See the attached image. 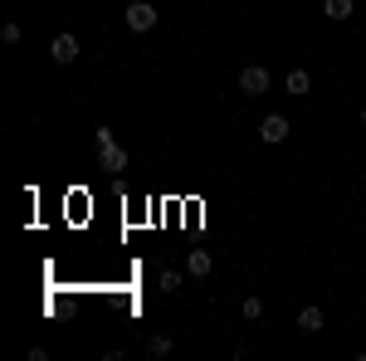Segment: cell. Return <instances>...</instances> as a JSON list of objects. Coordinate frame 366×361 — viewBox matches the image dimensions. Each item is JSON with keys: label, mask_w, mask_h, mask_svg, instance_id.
Here are the masks:
<instances>
[{"label": "cell", "mask_w": 366, "mask_h": 361, "mask_svg": "<svg viewBox=\"0 0 366 361\" xmlns=\"http://www.w3.org/2000/svg\"><path fill=\"white\" fill-rule=\"evenodd\" d=\"M147 351H151L156 361H162V356H171V337H166V332H156V337L147 342Z\"/></svg>", "instance_id": "10"}, {"label": "cell", "mask_w": 366, "mask_h": 361, "mask_svg": "<svg viewBox=\"0 0 366 361\" xmlns=\"http://www.w3.org/2000/svg\"><path fill=\"white\" fill-rule=\"evenodd\" d=\"M259 137H264L269 146H279V142H288V118H283V113H269L264 122H259Z\"/></svg>", "instance_id": "4"}, {"label": "cell", "mask_w": 366, "mask_h": 361, "mask_svg": "<svg viewBox=\"0 0 366 361\" xmlns=\"http://www.w3.org/2000/svg\"><path fill=\"white\" fill-rule=\"evenodd\" d=\"M49 59L69 69V64L78 59V39H74V34H54V44H49Z\"/></svg>", "instance_id": "5"}, {"label": "cell", "mask_w": 366, "mask_h": 361, "mask_svg": "<svg viewBox=\"0 0 366 361\" xmlns=\"http://www.w3.org/2000/svg\"><path fill=\"white\" fill-rule=\"evenodd\" d=\"M211 269H215V259H211L205 249H191V254H186V274H191V278H205Z\"/></svg>", "instance_id": "6"}, {"label": "cell", "mask_w": 366, "mask_h": 361, "mask_svg": "<svg viewBox=\"0 0 366 361\" xmlns=\"http://www.w3.org/2000/svg\"><path fill=\"white\" fill-rule=\"evenodd\" d=\"M239 93H244V98L269 93V69H264V64H249V69L239 74Z\"/></svg>", "instance_id": "2"}, {"label": "cell", "mask_w": 366, "mask_h": 361, "mask_svg": "<svg viewBox=\"0 0 366 361\" xmlns=\"http://www.w3.org/2000/svg\"><path fill=\"white\" fill-rule=\"evenodd\" d=\"M98 166H103V171H127V146L103 142V146H98Z\"/></svg>", "instance_id": "3"}, {"label": "cell", "mask_w": 366, "mask_h": 361, "mask_svg": "<svg viewBox=\"0 0 366 361\" xmlns=\"http://www.w3.org/2000/svg\"><path fill=\"white\" fill-rule=\"evenodd\" d=\"M122 20H127L132 34H147V30H156V6L151 0H132V6L122 10Z\"/></svg>", "instance_id": "1"}, {"label": "cell", "mask_w": 366, "mask_h": 361, "mask_svg": "<svg viewBox=\"0 0 366 361\" xmlns=\"http://www.w3.org/2000/svg\"><path fill=\"white\" fill-rule=\"evenodd\" d=\"M352 10H356L352 0H323V15L327 20H352Z\"/></svg>", "instance_id": "9"}, {"label": "cell", "mask_w": 366, "mask_h": 361, "mask_svg": "<svg viewBox=\"0 0 366 361\" xmlns=\"http://www.w3.org/2000/svg\"><path fill=\"white\" fill-rule=\"evenodd\" d=\"M361 127H366V108H361Z\"/></svg>", "instance_id": "12"}, {"label": "cell", "mask_w": 366, "mask_h": 361, "mask_svg": "<svg viewBox=\"0 0 366 361\" xmlns=\"http://www.w3.org/2000/svg\"><path fill=\"white\" fill-rule=\"evenodd\" d=\"M323 322H327V318H323V307H312V303L298 313V327H303V332H323Z\"/></svg>", "instance_id": "8"}, {"label": "cell", "mask_w": 366, "mask_h": 361, "mask_svg": "<svg viewBox=\"0 0 366 361\" xmlns=\"http://www.w3.org/2000/svg\"><path fill=\"white\" fill-rule=\"evenodd\" d=\"M259 318H264V298H244V322H259Z\"/></svg>", "instance_id": "11"}, {"label": "cell", "mask_w": 366, "mask_h": 361, "mask_svg": "<svg viewBox=\"0 0 366 361\" xmlns=\"http://www.w3.org/2000/svg\"><path fill=\"white\" fill-rule=\"evenodd\" d=\"M283 88H288L293 98H303V93H312V74H308V69H293V74L283 78Z\"/></svg>", "instance_id": "7"}]
</instances>
